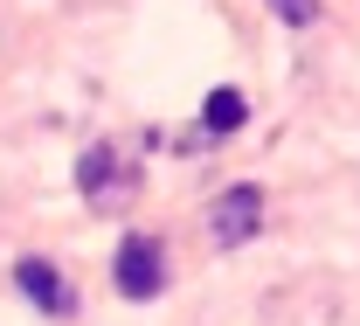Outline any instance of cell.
Masks as SVG:
<instances>
[{"mask_svg":"<svg viewBox=\"0 0 360 326\" xmlns=\"http://www.w3.org/2000/svg\"><path fill=\"white\" fill-rule=\"evenodd\" d=\"M243 118H250V97H243V91H229V84L208 91V104H201V132H208V139H229Z\"/></svg>","mask_w":360,"mask_h":326,"instance_id":"cell-5","label":"cell"},{"mask_svg":"<svg viewBox=\"0 0 360 326\" xmlns=\"http://www.w3.org/2000/svg\"><path fill=\"white\" fill-rule=\"evenodd\" d=\"M264 230V187H229L222 201L208 208V236L222 243V250H236V243H250V236Z\"/></svg>","mask_w":360,"mask_h":326,"instance_id":"cell-3","label":"cell"},{"mask_svg":"<svg viewBox=\"0 0 360 326\" xmlns=\"http://www.w3.org/2000/svg\"><path fill=\"white\" fill-rule=\"evenodd\" d=\"M77 187H84L97 208H118V201L139 187V167L118 153V146H90L84 160H77Z\"/></svg>","mask_w":360,"mask_h":326,"instance_id":"cell-1","label":"cell"},{"mask_svg":"<svg viewBox=\"0 0 360 326\" xmlns=\"http://www.w3.org/2000/svg\"><path fill=\"white\" fill-rule=\"evenodd\" d=\"M14 284H21V291L42 306L49 320H70V313H77V291L63 284V271H56L49 257H21V264H14Z\"/></svg>","mask_w":360,"mask_h":326,"instance_id":"cell-4","label":"cell"},{"mask_svg":"<svg viewBox=\"0 0 360 326\" xmlns=\"http://www.w3.org/2000/svg\"><path fill=\"white\" fill-rule=\"evenodd\" d=\"M111 278H118L125 299H160L167 291V250H160V236H125Z\"/></svg>","mask_w":360,"mask_h":326,"instance_id":"cell-2","label":"cell"},{"mask_svg":"<svg viewBox=\"0 0 360 326\" xmlns=\"http://www.w3.org/2000/svg\"><path fill=\"white\" fill-rule=\"evenodd\" d=\"M277 21H291V28H312L319 21V0H264Z\"/></svg>","mask_w":360,"mask_h":326,"instance_id":"cell-6","label":"cell"}]
</instances>
